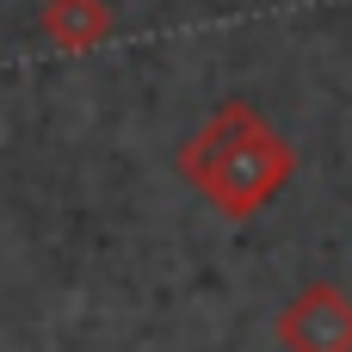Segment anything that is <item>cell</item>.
Returning a JSON list of instances; mask_svg holds the SVG:
<instances>
[{"label":"cell","instance_id":"cell-1","mask_svg":"<svg viewBox=\"0 0 352 352\" xmlns=\"http://www.w3.org/2000/svg\"><path fill=\"white\" fill-rule=\"evenodd\" d=\"M297 173V148L248 105V99H223L192 142H179V179L229 223L260 217Z\"/></svg>","mask_w":352,"mask_h":352},{"label":"cell","instance_id":"cell-2","mask_svg":"<svg viewBox=\"0 0 352 352\" xmlns=\"http://www.w3.org/2000/svg\"><path fill=\"white\" fill-rule=\"evenodd\" d=\"M272 334H278L285 352H352V297L340 285H328V278L322 285H303L278 309Z\"/></svg>","mask_w":352,"mask_h":352},{"label":"cell","instance_id":"cell-3","mask_svg":"<svg viewBox=\"0 0 352 352\" xmlns=\"http://www.w3.org/2000/svg\"><path fill=\"white\" fill-rule=\"evenodd\" d=\"M37 31L43 43H56L62 56H87L111 37V6L105 0H43L37 12Z\"/></svg>","mask_w":352,"mask_h":352}]
</instances>
